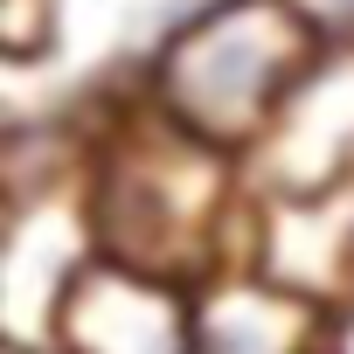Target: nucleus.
<instances>
[{"mask_svg": "<svg viewBox=\"0 0 354 354\" xmlns=\"http://www.w3.org/2000/svg\"><path fill=\"white\" fill-rule=\"evenodd\" d=\"M84 202L104 264L202 292L209 278L257 264L250 160L181 132L146 91H125L97 132H84Z\"/></svg>", "mask_w": 354, "mask_h": 354, "instance_id": "obj_1", "label": "nucleus"}, {"mask_svg": "<svg viewBox=\"0 0 354 354\" xmlns=\"http://www.w3.org/2000/svg\"><path fill=\"white\" fill-rule=\"evenodd\" d=\"M56 354H195V292L125 264H91L49 333Z\"/></svg>", "mask_w": 354, "mask_h": 354, "instance_id": "obj_3", "label": "nucleus"}, {"mask_svg": "<svg viewBox=\"0 0 354 354\" xmlns=\"http://www.w3.org/2000/svg\"><path fill=\"white\" fill-rule=\"evenodd\" d=\"M292 8H299V21L313 28L319 56L354 63V0H292Z\"/></svg>", "mask_w": 354, "mask_h": 354, "instance_id": "obj_6", "label": "nucleus"}, {"mask_svg": "<svg viewBox=\"0 0 354 354\" xmlns=\"http://www.w3.org/2000/svg\"><path fill=\"white\" fill-rule=\"evenodd\" d=\"M8 354H28V347H8ZM42 354H56V347H42Z\"/></svg>", "mask_w": 354, "mask_h": 354, "instance_id": "obj_8", "label": "nucleus"}, {"mask_svg": "<svg viewBox=\"0 0 354 354\" xmlns=\"http://www.w3.org/2000/svg\"><path fill=\"white\" fill-rule=\"evenodd\" d=\"M340 306H319L257 264H236L195 292V354H326Z\"/></svg>", "mask_w": 354, "mask_h": 354, "instance_id": "obj_5", "label": "nucleus"}, {"mask_svg": "<svg viewBox=\"0 0 354 354\" xmlns=\"http://www.w3.org/2000/svg\"><path fill=\"white\" fill-rule=\"evenodd\" d=\"M319 63L292 0H195L153 42L139 91L216 153L257 160Z\"/></svg>", "mask_w": 354, "mask_h": 354, "instance_id": "obj_2", "label": "nucleus"}, {"mask_svg": "<svg viewBox=\"0 0 354 354\" xmlns=\"http://www.w3.org/2000/svg\"><path fill=\"white\" fill-rule=\"evenodd\" d=\"M326 354H354V306H340V319H333V347Z\"/></svg>", "mask_w": 354, "mask_h": 354, "instance_id": "obj_7", "label": "nucleus"}, {"mask_svg": "<svg viewBox=\"0 0 354 354\" xmlns=\"http://www.w3.org/2000/svg\"><path fill=\"white\" fill-rule=\"evenodd\" d=\"M250 188L264 202H313L354 188V63L326 56L306 91L285 104L278 132L250 160Z\"/></svg>", "mask_w": 354, "mask_h": 354, "instance_id": "obj_4", "label": "nucleus"}]
</instances>
